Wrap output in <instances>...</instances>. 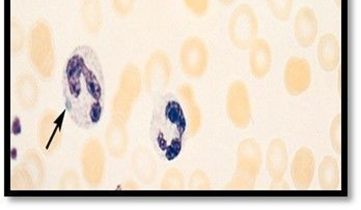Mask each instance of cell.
Masks as SVG:
<instances>
[{"mask_svg": "<svg viewBox=\"0 0 361 210\" xmlns=\"http://www.w3.org/2000/svg\"><path fill=\"white\" fill-rule=\"evenodd\" d=\"M209 50L204 39L190 37L180 46V65L183 73L190 79L206 75L209 67Z\"/></svg>", "mask_w": 361, "mask_h": 210, "instance_id": "cell-8", "label": "cell"}, {"mask_svg": "<svg viewBox=\"0 0 361 210\" xmlns=\"http://www.w3.org/2000/svg\"><path fill=\"white\" fill-rule=\"evenodd\" d=\"M21 163L30 170L36 181L37 190L41 189L45 183L46 169L43 159L35 150H28L24 153Z\"/></svg>", "mask_w": 361, "mask_h": 210, "instance_id": "cell-24", "label": "cell"}, {"mask_svg": "<svg viewBox=\"0 0 361 210\" xmlns=\"http://www.w3.org/2000/svg\"><path fill=\"white\" fill-rule=\"evenodd\" d=\"M288 162L289 157L285 142L279 138L271 140L266 155V167L273 183L283 181L288 169Z\"/></svg>", "mask_w": 361, "mask_h": 210, "instance_id": "cell-15", "label": "cell"}, {"mask_svg": "<svg viewBox=\"0 0 361 210\" xmlns=\"http://www.w3.org/2000/svg\"><path fill=\"white\" fill-rule=\"evenodd\" d=\"M80 177L75 170L68 169L59 179V191H78L80 190Z\"/></svg>", "mask_w": 361, "mask_h": 210, "instance_id": "cell-31", "label": "cell"}, {"mask_svg": "<svg viewBox=\"0 0 361 210\" xmlns=\"http://www.w3.org/2000/svg\"><path fill=\"white\" fill-rule=\"evenodd\" d=\"M228 37L237 49L245 51L259 36V21L250 4H242L231 15L228 25Z\"/></svg>", "mask_w": 361, "mask_h": 210, "instance_id": "cell-6", "label": "cell"}, {"mask_svg": "<svg viewBox=\"0 0 361 210\" xmlns=\"http://www.w3.org/2000/svg\"><path fill=\"white\" fill-rule=\"evenodd\" d=\"M187 10L197 17H202L208 13L210 0H183Z\"/></svg>", "mask_w": 361, "mask_h": 210, "instance_id": "cell-32", "label": "cell"}, {"mask_svg": "<svg viewBox=\"0 0 361 210\" xmlns=\"http://www.w3.org/2000/svg\"><path fill=\"white\" fill-rule=\"evenodd\" d=\"M319 185L323 191H336L340 188L341 168L334 157L327 155L319 166Z\"/></svg>", "mask_w": 361, "mask_h": 210, "instance_id": "cell-22", "label": "cell"}, {"mask_svg": "<svg viewBox=\"0 0 361 210\" xmlns=\"http://www.w3.org/2000/svg\"><path fill=\"white\" fill-rule=\"evenodd\" d=\"M25 45V32L17 20L11 22V52L12 54L20 53Z\"/></svg>", "mask_w": 361, "mask_h": 210, "instance_id": "cell-28", "label": "cell"}, {"mask_svg": "<svg viewBox=\"0 0 361 210\" xmlns=\"http://www.w3.org/2000/svg\"><path fill=\"white\" fill-rule=\"evenodd\" d=\"M104 138L110 157L114 159H122L125 157L129 146V134L126 124L111 118L105 130Z\"/></svg>", "mask_w": 361, "mask_h": 210, "instance_id": "cell-17", "label": "cell"}, {"mask_svg": "<svg viewBox=\"0 0 361 210\" xmlns=\"http://www.w3.org/2000/svg\"><path fill=\"white\" fill-rule=\"evenodd\" d=\"M262 150L255 138H247L239 144L235 170L226 191H252L261 171Z\"/></svg>", "mask_w": 361, "mask_h": 210, "instance_id": "cell-4", "label": "cell"}, {"mask_svg": "<svg viewBox=\"0 0 361 210\" xmlns=\"http://www.w3.org/2000/svg\"><path fill=\"white\" fill-rule=\"evenodd\" d=\"M83 178L90 189H98L106 172V155L100 140L90 138L83 144L80 157Z\"/></svg>", "mask_w": 361, "mask_h": 210, "instance_id": "cell-7", "label": "cell"}, {"mask_svg": "<svg viewBox=\"0 0 361 210\" xmlns=\"http://www.w3.org/2000/svg\"><path fill=\"white\" fill-rule=\"evenodd\" d=\"M37 140L42 152L51 155L61 148L63 140V114L48 109L37 122Z\"/></svg>", "mask_w": 361, "mask_h": 210, "instance_id": "cell-11", "label": "cell"}, {"mask_svg": "<svg viewBox=\"0 0 361 210\" xmlns=\"http://www.w3.org/2000/svg\"><path fill=\"white\" fill-rule=\"evenodd\" d=\"M219 1L220 4H222V6H231V4H234L235 0H218Z\"/></svg>", "mask_w": 361, "mask_h": 210, "instance_id": "cell-36", "label": "cell"}, {"mask_svg": "<svg viewBox=\"0 0 361 210\" xmlns=\"http://www.w3.org/2000/svg\"><path fill=\"white\" fill-rule=\"evenodd\" d=\"M187 129L186 115L179 103L164 98L154 112L149 133L156 152L166 161L177 159L182 152Z\"/></svg>", "mask_w": 361, "mask_h": 210, "instance_id": "cell-2", "label": "cell"}, {"mask_svg": "<svg viewBox=\"0 0 361 210\" xmlns=\"http://www.w3.org/2000/svg\"><path fill=\"white\" fill-rule=\"evenodd\" d=\"M135 0H111L114 13L121 18H126L133 11Z\"/></svg>", "mask_w": 361, "mask_h": 210, "instance_id": "cell-33", "label": "cell"}, {"mask_svg": "<svg viewBox=\"0 0 361 210\" xmlns=\"http://www.w3.org/2000/svg\"><path fill=\"white\" fill-rule=\"evenodd\" d=\"M131 169L140 183L151 185L157 173V162L153 153L140 145L132 155Z\"/></svg>", "mask_w": 361, "mask_h": 210, "instance_id": "cell-18", "label": "cell"}, {"mask_svg": "<svg viewBox=\"0 0 361 210\" xmlns=\"http://www.w3.org/2000/svg\"><path fill=\"white\" fill-rule=\"evenodd\" d=\"M184 174L178 168H169L163 175L160 190L161 191H184Z\"/></svg>", "mask_w": 361, "mask_h": 210, "instance_id": "cell-26", "label": "cell"}, {"mask_svg": "<svg viewBox=\"0 0 361 210\" xmlns=\"http://www.w3.org/2000/svg\"><path fill=\"white\" fill-rule=\"evenodd\" d=\"M178 95L184 104L186 110L187 124L189 135L195 137L199 134L202 124V114L199 105L197 104L195 88L188 83H184L178 88Z\"/></svg>", "mask_w": 361, "mask_h": 210, "instance_id": "cell-19", "label": "cell"}, {"mask_svg": "<svg viewBox=\"0 0 361 210\" xmlns=\"http://www.w3.org/2000/svg\"><path fill=\"white\" fill-rule=\"evenodd\" d=\"M11 190L12 191H35L36 181L30 170L20 163L11 174Z\"/></svg>", "mask_w": 361, "mask_h": 210, "instance_id": "cell-25", "label": "cell"}, {"mask_svg": "<svg viewBox=\"0 0 361 210\" xmlns=\"http://www.w3.org/2000/svg\"><path fill=\"white\" fill-rule=\"evenodd\" d=\"M81 20L90 34L100 32L103 26V12L100 0H81Z\"/></svg>", "mask_w": 361, "mask_h": 210, "instance_id": "cell-23", "label": "cell"}, {"mask_svg": "<svg viewBox=\"0 0 361 210\" xmlns=\"http://www.w3.org/2000/svg\"><path fill=\"white\" fill-rule=\"evenodd\" d=\"M66 109L72 122L82 130H92L104 110L105 80L98 54L89 46L72 52L63 70Z\"/></svg>", "mask_w": 361, "mask_h": 210, "instance_id": "cell-1", "label": "cell"}, {"mask_svg": "<svg viewBox=\"0 0 361 210\" xmlns=\"http://www.w3.org/2000/svg\"><path fill=\"white\" fill-rule=\"evenodd\" d=\"M188 189L192 192L210 191L211 181L202 170H195L189 178Z\"/></svg>", "mask_w": 361, "mask_h": 210, "instance_id": "cell-30", "label": "cell"}, {"mask_svg": "<svg viewBox=\"0 0 361 210\" xmlns=\"http://www.w3.org/2000/svg\"><path fill=\"white\" fill-rule=\"evenodd\" d=\"M318 32L319 22L316 13L310 6H302L295 17V39L300 47L310 48L316 41Z\"/></svg>", "mask_w": 361, "mask_h": 210, "instance_id": "cell-14", "label": "cell"}, {"mask_svg": "<svg viewBox=\"0 0 361 210\" xmlns=\"http://www.w3.org/2000/svg\"><path fill=\"white\" fill-rule=\"evenodd\" d=\"M334 1H336V6H338V8L342 6V0H334Z\"/></svg>", "mask_w": 361, "mask_h": 210, "instance_id": "cell-37", "label": "cell"}, {"mask_svg": "<svg viewBox=\"0 0 361 210\" xmlns=\"http://www.w3.org/2000/svg\"><path fill=\"white\" fill-rule=\"evenodd\" d=\"M316 171V157L308 147L297 150L290 164V176L295 189L307 191L314 179Z\"/></svg>", "mask_w": 361, "mask_h": 210, "instance_id": "cell-13", "label": "cell"}, {"mask_svg": "<svg viewBox=\"0 0 361 210\" xmlns=\"http://www.w3.org/2000/svg\"><path fill=\"white\" fill-rule=\"evenodd\" d=\"M342 49L334 34H326L318 44V61L323 71L334 72L341 63Z\"/></svg>", "mask_w": 361, "mask_h": 210, "instance_id": "cell-21", "label": "cell"}, {"mask_svg": "<svg viewBox=\"0 0 361 210\" xmlns=\"http://www.w3.org/2000/svg\"><path fill=\"white\" fill-rule=\"evenodd\" d=\"M142 76L135 65H127L121 72L118 88L112 98L111 118L127 124L133 112L134 105L140 98Z\"/></svg>", "mask_w": 361, "mask_h": 210, "instance_id": "cell-5", "label": "cell"}, {"mask_svg": "<svg viewBox=\"0 0 361 210\" xmlns=\"http://www.w3.org/2000/svg\"><path fill=\"white\" fill-rule=\"evenodd\" d=\"M273 16L279 21H287L292 14L293 0H267Z\"/></svg>", "mask_w": 361, "mask_h": 210, "instance_id": "cell-27", "label": "cell"}, {"mask_svg": "<svg viewBox=\"0 0 361 210\" xmlns=\"http://www.w3.org/2000/svg\"><path fill=\"white\" fill-rule=\"evenodd\" d=\"M312 80V67L307 59L297 56L289 58L283 70V83L289 95H302L310 88Z\"/></svg>", "mask_w": 361, "mask_h": 210, "instance_id": "cell-12", "label": "cell"}, {"mask_svg": "<svg viewBox=\"0 0 361 210\" xmlns=\"http://www.w3.org/2000/svg\"><path fill=\"white\" fill-rule=\"evenodd\" d=\"M330 142L336 155H342V114L338 113L332 120L329 131Z\"/></svg>", "mask_w": 361, "mask_h": 210, "instance_id": "cell-29", "label": "cell"}, {"mask_svg": "<svg viewBox=\"0 0 361 210\" xmlns=\"http://www.w3.org/2000/svg\"><path fill=\"white\" fill-rule=\"evenodd\" d=\"M226 110L230 122L240 130L252 124V105L247 86L242 81H235L228 87L226 98Z\"/></svg>", "mask_w": 361, "mask_h": 210, "instance_id": "cell-10", "label": "cell"}, {"mask_svg": "<svg viewBox=\"0 0 361 210\" xmlns=\"http://www.w3.org/2000/svg\"><path fill=\"white\" fill-rule=\"evenodd\" d=\"M138 189H140V185L134 183L133 181H124L118 187V190L120 191H137Z\"/></svg>", "mask_w": 361, "mask_h": 210, "instance_id": "cell-34", "label": "cell"}, {"mask_svg": "<svg viewBox=\"0 0 361 210\" xmlns=\"http://www.w3.org/2000/svg\"><path fill=\"white\" fill-rule=\"evenodd\" d=\"M27 52L30 65L39 78L49 80L55 71V46L49 23L39 20L30 28L27 39Z\"/></svg>", "mask_w": 361, "mask_h": 210, "instance_id": "cell-3", "label": "cell"}, {"mask_svg": "<svg viewBox=\"0 0 361 210\" xmlns=\"http://www.w3.org/2000/svg\"><path fill=\"white\" fill-rule=\"evenodd\" d=\"M270 189L274 190V191H279V190H290V187L283 179L281 181H277V183H271Z\"/></svg>", "mask_w": 361, "mask_h": 210, "instance_id": "cell-35", "label": "cell"}, {"mask_svg": "<svg viewBox=\"0 0 361 210\" xmlns=\"http://www.w3.org/2000/svg\"><path fill=\"white\" fill-rule=\"evenodd\" d=\"M171 80V63L166 53L156 50L145 63L144 82L145 91L152 98H159L166 91Z\"/></svg>", "mask_w": 361, "mask_h": 210, "instance_id": "cell-9", "label": "cell"}, {"mask_svg": "<svg viewBox=\"0 0 361 210\" xmlns=\"http://www.w3.org/2000/svg\"><path fill=\"white\" fill-rule=\"evenodd\" d=\"M39 86L37 79L28 72L20 74L16 80V98L23 110H34L39 104Z\"/></svg>", "mask_w": 361, "mask_h": 210, "instance_id": "cell-20", "label": "cell"}, {"mask_svg": "<svg viewBox=\"0 0 361 210\" xmlns=\"http://www.w3.org/2000/svg\"><path fill=\"white\" fill-rule=\"evenodd\" d=\"M250 72L255 79H264L272 67L273 55L269 43L266 39L257 38L250 46Z\"/></svg>", "mask_w": 361, "mask_h": 210, "instance_id": "cell-16", "label": "cell"}]
</instances>
